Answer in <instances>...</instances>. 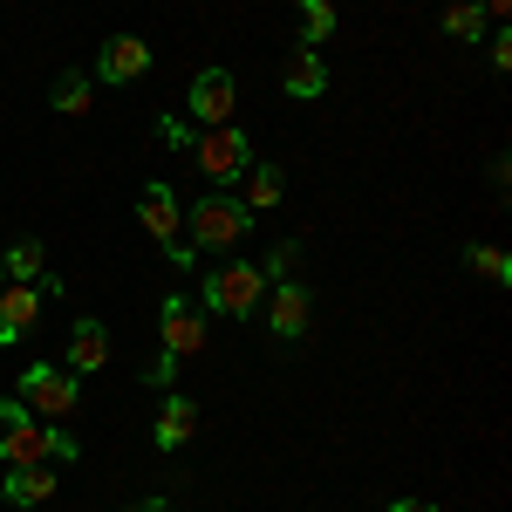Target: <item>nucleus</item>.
Here are the masks:
<instances>
[{
    "instance_id": "obj_23",
    "label": "nucleus",
    "mask_w": 512,
    "mask_h": 512,
    "mask_svg": "<svg viewBox=\"0 0 512 512\" xmlns=\"http://www.w3.org/2000/svg\"><path fill=\"white\" fill-rule=\"evenodd\" d=\"M171 369H178V355H158V362L144 369V383H158V390H164V383H171Z\"/></svg>"
},
{
    "instance_id": "obj_13",
    "label": "nucleus",
    "mask_w": 512,
    "mask_h": 512,
    "mask_svg": "<svg viewBox=\"0 0 512 512\" xmlns=\"http://www.w3.org/2000/svg\"><path fill=\"white\" fill-rule=\"evenodd\" d=\"M103 362H110V328H103V321H76V328H69V369H103Z\"/></svg>"
},
{
    "instance_id": "obj_15",
    "label": "nucleus",
    "mask_w": 512,
    "mask_h": 512,
    "mask_svg": "<svg viewBox=\"0 0 512 512\" xmlns=\"http://www.w3.org/2000/svg\"><path fill=\"white\" fill-rule=\"evenodd\" d=\"M239 178H246V198H239L246 212H267V205H280V192H287V171H280V164H246Z\"/></svg>"
},
{
    "instance_id": "obj_12",
    "label": "nucleus",
    "mask_w": 512,
    "mask_h": 512,
    "mask_svg": "<svg viewBox=\"0 0 512 512\" xmlns=\"http://www.w3.org/2000/svg\"><path fill=\"white\" fill-rule=\"evenodd\" d=\"M280 82H287V96H294V103H315L321 89H328V69H321L315 48H294V55H287V69H280Z\"/></svg>"
},
{
    "instance_id": "obj_19",
    "label": "nucleus",
    "mask_w": 512,
    "mask_h": 512,
    "mask_svg": "<svg viewBox=\"0 0 512 512\" xmlns=\"http://www.w3.org/2000/svg\"><path fill=\"white\" fill-rule=\"evenodd\" d=\"M301 35H308V48L335 35V0H301Z\"/></svg>"
},
{
    "instance_id": "obj_6",
    "label": "nucleus",
    "mask_w": 512,
    "mask_h": 512,
    "mask_svg": "<svg viewBox=\"0 0 512 512\" xmlns=\"http://www.w3.org/2000/svg\"><path fill=\"white\" fill-rule=\"evenodd\" d=\"M233 103H239V82L226 76V69H198L192 89H185V110H192L205 130H212V123H233Z\"/></svg>"
},
{
    "instance_id": "obj_11",
    "label": "nucleus",
    "mask_w": 512,
    "mask_h": 512,
    "mask_svg": "<svg viewBox=\"0 0 512 512\" xmlns=\"http://www.w3.org/2000/svg\"><path fill=\"white\" fill-rule=\"evenodd\" d=\"M35 321H41V294H35V287H21V280H14V287L0 294V342L14 349V342H21V335H28Z\"/></svg>"
},
{
    "instance_id": "obj_18",
    "label": "nucleus",
    "mask_w": 512,
    "mask_h": 512,
    "mask_svg": "<svg viewBox=\"0 0 512 512\" xmlns=\"http://www.w3.org/2000/svg\"><path fill=\"white\" fill-rule=\"evenodd\" d=\"M444 28H451L458 41H478V35H485V14H478V0H451V7H444Z\"/></svg>"
},
{
    "instance_id": "obj_21",
    "label": "nucleus",
    "mask_w": 512,
    "mask_h": 512,
    "mask_svg": "<svg viewBox=\"0 0 512 512\" xmlns=\"http://www.w3.org/2000/svg\"><path fill=\"white\" fill-rule=\"evenodd\" d=\"M465 260H472V267H478V274H485V280H499V287H506V280H512V260H506V253H499V246H472Z\"/></svg>"
},
{
    "instance_id": "obj_1",
    "label": "nucleus",
    "mask_w": 512,
    "mask_h": 512,
    "mask_svg": "<svg viewBox=\"0 0 512 512\" xmlns=\"http://www.w3.org/2000/svg\"><path fill=\"white\" fill-rule=\"evenodd\" d=\"M0 458H7L14 472H28V465H69V458H76V437L41 424L28 403L0 396Z\"/></svg>"
},
{
    "instance_id": "obj_17",
    "label": "nucleus",
    "mask_w": 512,
    "mask_h": 512,
    "mask_svg": "<svg viewBox=\"0 0 512 512\" xmlns=\"http://www.w3.org/2000/svg\"><path fill=\"white\" fill-rule=\"evenodd\" d=\"M41 260H48V253H41V239H14V246L0 253V274H14L21 287H35V280H41Z\"/></svg>"
},
{
    "instance_id": "obj_3",
    "label": "nucleus",
    "mask_w": 512,
    "mask_h": 512,
    "mask_svg": "<svg viewBox=\"0 0 512 512\" xmlns=\"http://www.w3.org/2000/svg\"><path fill=\"white\" fill-rule=\"evenodd\" d=\"M76 396H82V383L69 362H35V369H21V396L14 403H28L35 417H69Z\"/></svg>"
},
{
    "instance_id": "obj_16",
    "label": "nucleus",
    "mask_w": 512,
    "mask_h": 512,
    "mask_svg": "<svg viewBox=\"0 0 512 512\" xmlns=\"http://www.w3.org/2000/svg\"><path fill=\"white\" fill-rule=\"evenodd\" d=\"M41 499H55V478H48V465L7 472V506H41Z\"/></svg>"
},
{
    "instance_id": "obj_22",
    "label": "nucleus",
    "mask_w": 512,
    "mask_h": 512,
    "mask_svg": "<svg viewBox=\"0 0 512 512\" xmlns=\"http://www.w3.org/2000/svg\"><path fill=\"white\" fill-rule=\"evenodd\" d=\"M294 260H301V246H294V239H287V246H274V260H267V267H260V274H267V280H280V274H287V267H294Z\"/></svg>"
},
{
    "instance_id": "obj_8",
    "label": "nucleus",
    "mask_w": 512,
    "mask_h": 512,
    "mask_svg": "<svg viewBox=\"0 0 512 512\" xmlns=\"http://www.w3.org/2000/svg\"><path fill=\"white\" fill-rule=\"evenodd\" d=\"M267 328L274 335H308V315H315V301H308V287L301 280H280V287H267Z\"/></svg>"
},
{
    "instance_id": "obj_9",
    "label": "nucleus",
    "mask_w": 512,
    "mask_h": 512,
    "mask_svg": "<svg viewBox=\"0 0 512 512\" xmlns=\"http://www.w3.org/2000/svg\"><path fill=\"white\" fill-rule=\"evenodd\" d=\"M144 69H151V41L144 35H110L103 55H96V76L103 82H137Z\"/></svg>"
},
{
    "instance_id": "obj_14",
    "label": "nucleus",
    "mask_w": 512,
    "mask_h": 512,
    "mask_svg": "<svg viewBox=\"0 0 512 512\" xmlns=\"http://www.w3.org/2000/svg\"><path fill=\"white\" fill-rule=\"evenodd\" d=\"M192 431H198V403H192V396H164L158 444H164V451H178V444H192Z\"/></svg>"
},
{
    "instance_id": "obj_2",
    "label": "nucleus",
    "mask_w": 512,
    "mask_h": 512,
    "mask_svg": "<svg viewBox=\"0 0 512 512\" xmlns=\"http://www.w3.org/2000/svg\"><path fill=\"white\" fill-rule=\"evenodd\" d=\"M185 226H192V239H198V246H212V253H226V246H239V239L253 233V212H246L239 198L212 192V198H198L192 212H185Z\"/></svg>"
},
{
    "instance_id": "obj_7",
    "label": "nucleus",
    "mask_w": 512,
    "mask_h": 512,
    "mask_svg": "<svg viewBox=\"0 0 512 512\" xmlns=\"http://www.w3.org/2000/svg\"><path fill=\"white\" fill-rule=\"evenodd\" d=\"M137 226L158 239V246H178V233H185V205L171 198V185H144V198H137Z\"/></svg>"
},
{
    "instance_id": "obj_20",
    "label": "nucleus",
    "mask_w": 512,
    "mask_h": 512,
    "mask_svg": "<svg viewBox=\"0 0 512 512\" xmlns=\"http://www.w3.org/2000/svg\"><path fill=\"white\" fill-rule=\"evenodd\" d=\"M55 110H62V117H82V110H89V76L69 69V76L55 82Z\"/></svg>"
},
{
    "instance_id": "obj_25",
    "label": "nucleus",
    "mask_w": 512,
    "mask_h": 512,
    "mask_svg": "<svg viewBox=\"0 0 512 512\" xmlns=\"http://www.w3.org/2000/svg\"><path fill=\"white\" fill-rule=\"evenodd\" d=\"M512 0H478V14H506Z\"/></svg>"
},
{
    "instance_id": "obj_5",
    "label": "nucleus",
    "mask_w": 512,
    "mask_h": 512,
    "mask_svg": "<svg viewBox=\"0 0 512 512\" xmlns=\"http://www.w3.org/2000/svg\"><path fill=\"white\" fill-rule=\"evenodd\" d=\"M198 171H205V178H212V185H233L239 171H246V151H253V144H246V130H233V123H212V130H198Z\"/></svg>"
},
{
    "instance_id": "obj_10",
    "label": "nucleus",
    "mask_w": 512,
    "mask_h": 512,
    "mask_svg": "<svg viewBox=\"0 0 512 512\" xmlns=\"http://www.w3.org/2000/svg\"><path fill=\"white\" fill-rule=\"evenodd\" d=\"M205 349V315H198L185 294L164 301V355H198Z\"/></svg>"
},
{
    "instance_id": "obj_24",
    "label": "nucleus",
    "mask_w": 512,
    "mask_h": 512,
    "mask_svg": "<svg viewBox=\"0 0 512 512\" xmlns=\"http://www.w3.org/2000/svg\"><path fill=\"white\" fill-rule=\"evenodd\" d=\"M390 512H437V506H424V499H396Z\"/></svg>"
},
{
    "instance_id": "obj_4",
    "label": "nucleus",
    "mask_w": 512,
    "mask_h": 512,
    "mask_svg": "<svg viewBox=\"0 0 512 512\" xmlns=\"http://www.w3.org/2000/svg\"><path fill=\"white\" fill-rule=\"evenodd\" d=\"M260 301H267V274L246 267V260H239V267H219V274L205 280V308H212V315H253Z\"/></svg>"
},
{
    "instance_id": "obj_26",
    "label": "nucleus",
    "mask_w": 512,
    "mask_h": 512,
    "mask_svg": "<svg viewBox=\"0 0 512 512\" xmlns=\"http://www.w3.org/2000/svg\"><path fill=\"white\" fill-rule=\"evenodd\" d=\"M123 512H171L164 499H144V506H123Z\"/></svg>"
}]
</instances>
